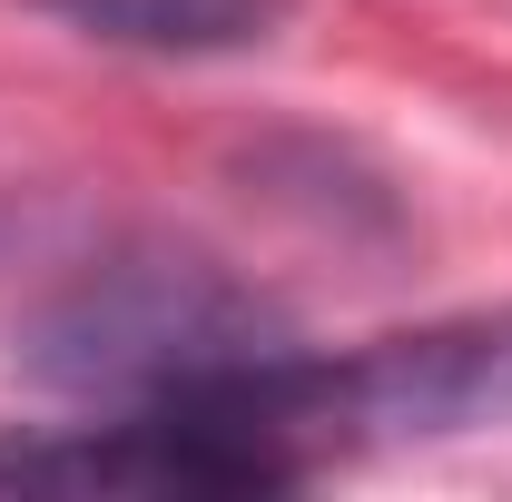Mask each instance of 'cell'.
Listing matches in <instances>:
<instances>
[{
    "instance_id": "6da1fadb",
    "label": "cell",
    "mask_w": 512,
    "mask_h": 502,
    "mask_svg": "<svg viewBox=\"0 0 512 502\" xmlns=\"http://www.w3.org/2000/svg\"><path fill=\"white\" fill-rule=\"evenodd\" d=\"M276 355L286 325L188 247H119L30 315V375H50L60 394H99L109 414L207 394Z\"/></svg>"
},
{
    "instance_id": "7a4b0ae2",
    "label": "cell",
    "mask_w": 512,
    "mask_h": 502,
    "mask_svg": "<svg viewBox=\"0 0 512 502\" xmlns=\"http://www.w3.org/2000/svg\"><path fill=\"white\" fill-rule=\"evenodd\" d=\"M247 414L286 443L306 473L375 443H463L512 434V306L453 315L424 335H384L365 355H276L247 375Z\"/></svg>"
},
{
    "instance_id": "3957f363",
    "label": "cell",
    "mask_w": 512,
    "mask_h": 502,
    "mask_svg": "<svg viewBox=\"0 0 512 502\" xmlns=\"http://www.w3.org/2000/svg\"><path fill=\"white\" fill-rule=\"evenodd\" d=\"M50 20L119 40V50H158V60H227L286 30L296 0H40Z\"/></svg>"
}]
</instances>
